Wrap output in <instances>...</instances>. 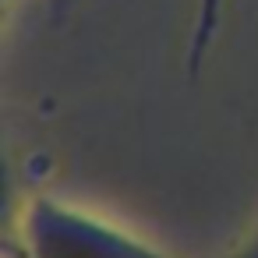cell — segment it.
Wrapping results in <instances>:
<instances>
[{"label": "cell", "instance_id": "cell-1", "mask_svg": "<svg viewBox=\"0 0 258 258\" xmlns=\"http://www.w3.org/2000/svg\"><path fill=\"white\" fill-rule=\"evenodd\" d=\"M22 258H177L78 205L39 195L22 209Z\"/></svg>", "mask_w": 258, "mask_h": 258}, {"label": "cell", "instance_id": "cell-2", "mask_svg": "<svg viewBox=\"0 0 258 258\" xmlns=\"http://www.w3.org/2000/svg\"><path fill=\"white\" fill-rule=\"evenodd\" d=\"M223 258H258V212H254V219H251V230H247Z\"/></svg>", "mask_w": 258, "mask_h": 258}]
</instances>
